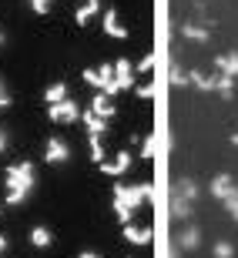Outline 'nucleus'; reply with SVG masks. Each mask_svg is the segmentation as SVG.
Wrapping results in <instances>:
<instances>
[{
  "mask_svg": "<svg viewBox=\"0 0 238 258\" xmlns=\"http://www.w3.org/2000/svg\"><path fill=\"white\" fill-rule=\"evenodd\" d=\"M91 158H94L97 164L104 161V144H101V138H91Z\"/></svg>",
  "mask_w": 238,
  "mask_h": 258,
  "instance_id": "obj_23",
  "label": "nucleus"
},
{
  "mask_svg": "<svg viewBox=\"0 0 238 258\" xmlns=\"http://www.w3.org/2000/svg\"><path fill=\"white\" fill-rule=\"evenodd\" d=\"M235 255V248H231L228 241H218V245H215V258H231Z\"/></svg>",
  "mask_w": 238,
  "mask_h": 258,
  "instance_id": "obj_26",
  "label": "nucleus"
},
{
  "mask_svg": "<svg viewBox=\"0 0 238 258\" xmlns=\"http://www.w3.org/2000/svg\"><path fill=\"white\" fill-rule=\"evenodd\" d=\"M218 74L238 77V54H235V50H228V54H221V57H218Z\"/></svg>",
  "mask_w": 238,
  "mask_h": 258,
  "instance_id": "obj_14",
  "label": "nucleus"
},
{
  "mask_svg": "<svg viewBox=\"0 0 238 258\" xmlns=\"http://www.w3.org/2000/svg\"><path fill=\"white\" fill-rule=\"evenodd\" d=\"M124 238L131 241V245H148L154 238L151 228H138V225H124Z\"/></svg>",
  "mask_w": 238,
  "mask_h": 258,
  "instance_id": "obj_10",
  "label": "nucleus"
},
{
  "mask_svg": "<svg viewBox=\"0 0 238 258\" xmlns=\"http://www.w3.org/2000/svg\"><path fill=\"white\" fill-rule=\"evenodd\" d=\"M81 258H97V255H94V251H81Z\"/></svg>",
  "mask_w": 238,
  "mask_h": 258,
  "instance_id": "obj_34",
  "label": "nucleus"
},
{
  "mask_svg": "<svg viewBox=\"0 0 238 258\" xmlns=\"http://www.w3.org/2000/svg\"><path fill=\"white\" fill-rule=\"evenodd\" d=\"M138 97L151 101V97H154V84H138Z\"/></svg>",
  "mask_w": 238,
  "mask_h": 258,
  "instance_id": "obj_29",
  "label": "nucleus"
},
{
  "mask_svg": "<svg viewBox=\"0 0 238 258\" xmlns=\"http://www.w3.org/2000/svg\"><path fill=\"white\" fill-rule=\"evenodd\" d=\"M201 245V231L195 228V225H191V228H185L178 235V248H185V251H195Z\"/></svg>",
  "mask_w": 238,
  "mask_h": 258,
  "instance_id": "obj_11",
  "label": "nucleus"
},
{
  "mask_svg": "<svg viewBox=\"0 0 238 258\" xmlns=\"http://www.w3.org/2000/svg\"><path fill=\"white\" fill-rule=\"evenodd\" d=\"M84 81L91 87H97L101 94H107V97H114L117 91H114V64H101L94 71V67H87L84 71Z\"/></svg>",
  "mask_w": 238,
  "mask_h": 258,
  "instance_id": "obj_3",
  "label": "nucleus"
},
{
  "mask_svg": "<svg viewBox=\"0 0 238 258\" xmlns=\"http://www.w3.org/2000/svg\"><path fill=\"white\" fill-rule=\"evenodd\" d=\"M174 195H181V198H195V195H198V184H195V181H191V178H181V181L178 184H174Z\"/></svg>",
  "mask_w": 238,
  "mask_h": 258,
  "instance_id": "obj_21",
  "label": "nucleus"
},
{
  "mask_svg": "<svg viewBox=\"0 0 238 258\" xmlns=\"http://www.w3.org/2000/svg\"><path fill=\"white\" fill-rule=\"evenodd\" d=\"M50 241H54V235H50V228H44V225H37V228L30 231V245H37V248H47Z\"/></svg>",
  "mask_w": 238,
  "mask_h": 258,
  "instance_id": "obj_17",
  "label": "nucleus"
},
{
  "mask_svg": "<svg viewBox=\"0 0 238 258\" xmlns=\"http://www.w3.org/2000/svg\"><path fill=\"white\" fill-rule=\"evenodd\" d=\"M97 10H101V0H87L84 7H81V10H77V14H74V20H77V24H87V20L94 17Z\"/></svg>",
  "mask_w": 238,
  "mask_h": 258,
  "instance_id": "obj_18",
  "label": "nucleus"
},
{
  "mask_svg": "<svg viewBox=\"0 0 238 258\" xmlns=\"http://www.w3.org/2000/svg\"><path fill=\"white\" fill-rule=\"evenodd\" d=\"M171 215H174L178 221H188V218H191V201L181 198V195H174V198H171Z\"/></svg>",
  "mask_w": 238,
  "mask_h": 258,
  "instance_id": "obj_15",
  "label": "nucleus"
},
{
  "mask_svg": "<svg viewBox=\"0 0 238 258\" xmlns=\"http://www.w3.org/2000/svg\"><path fill=\"white\" fill-rule=\"evenodd\" d=\"M44 161H47V164H64V161H71V148H67L61 138H47V148H44Z\"/></svg>",
  "mask_w": 238,
  "mask_h": 258,
  "instance_id": "obj_5",
  "label": "nucleus"
},
{
  "mask_svg": "<svg viewBox=\"0 0 238 258\" xmlns=\"http://www.w3.org/2000/svg\"><path fill=\"white\" fill-rule=\"evenodd\" d=\"M188 77H191V84L201 87V91H215V77L201 74V71H188Z\"/></svg>",
  "mask_w": 238,
  "mask_h": 258,
  "instance_id": "obj_20",
  "label": "nucleus"
},
{
  "mask_svg": "<svg viewBox=\"0 0 238 258\" xmlns=\"http://www.w3.org/2000/svg\"><path fill=\"white\" fill-rule=\"evenodd\" d=\"M171 84H191L188 71H181V67H171Z\"/></svg>",
  "mask_w": 238,
  "mask_h": 258,
  "instance_id": "obj_25",
  "label": "nucleus"
},
{
  "mask_svg": "<svg viewBox=\"0 0 238 258\" xmlns=\"http://www.w3.org/2000/svg\"><path fill=\"white\" fill-rule=\"evenodd\" d=\"M151 198V184H114V211L124 225H131V215L141 208V201Z\"/></svg>",
  "mask_w": 238,
  "mask_h": 258,
  "instance_id": "obj_1",
  "label": "nucleus"
},
{
  "mask_svg": "<svg viewBox=\"0 0 238 258\" xmlns=\"http://www.w3.org/2000/svg\"><path fill=\"white\" fill-rule=\"evenodd\" d=\"M225 208H228V215L238 221V195H231V198H225Z\"/></svg>",
  "mask_w": 238,
  "mask_h": 258,
  "instance_id": "obj_28",
  "label": "nucleus"
},
{
  "mask_svg": "<svg viewBox=\"0 0 238 258\" xmlns=\"http://www.w3.org/2000/svg\"><path fill=\"white\" fill-rule=\"evenodd\" d=\"M231 81H235V77H225V74L215 77V91H218L225 101H231V97H235V87H231Z\"/></svg>",
  "mask_w": 238,
  "mask_h": 258,
  "instance_id": "obj_19",
  "label": "nucleus"
},
{
  "mask_svg": "<svg viewBox=\"0 0 238 258\" xmlns=\"http://www.w3.org/2000/svg\"><path fill=\"white\" fill-rule=\"evenodd\" d=\"M154 64H158V57H154V54H144V57H141V64H138V71H141V74H151V71H154Z\"/></svg>",
  "mask_w": 238,
  "mask_h": 258,
  "instance_id": "obj_24",
  "label": "nucleus"
},
{
  "mask_svg": "<svg viewBox=\"0 0 238 258\" xmlns=\"http://www.w3.org/2000/svg\"><path fill=\"white\" fill-rule=\"evenodd\" d=\"M10 104V97H7V91H4V84H0V107H7Z\"/></svg>",
  "mask_w": 238,
  "mask_h": 258,
  "instance_id": "obj_32",
  "label": "nucleus"
},
{
  "mask_svg": "<svg viewBox=\"0 0 238 258\" xmlns=\"http://www.w3.org/2000/svg\"><path fill=\"white\" fill-rule=\"evenodd\" d=\"M84 124H87V134H91V138H104V134H107V121H104V117H97L94 111H87V114H84Z\"/></svg>",
  "mask_w": 238,
  "mask_h": 258,
  "instance_id": "obj_12",
  "label": "nucleus"
},
{
  "mask_svg": "<svg viewBox=\"0 0 238 258\" xmlns=\"http://www.w3.org/2000/svg\"><path fill=\"white\" fill-rule=\"evenodd\" d=\"M154 154V138H148V141L141 144V158H151Z\"/></svg>",
  "mask_w": 238,
  "mask_h": 258,
  "instance_id": "obj_30",
  "label": "nucleus"
},
{
  "mask_svg": "<svg viewBox=\"0 0 238 258\" xmlns=\"http://www.w3.org/2000/svg\"><path fill=\"white\" fill-rule=\"evenodd\" d=\"M211 195L215 198H231V195H238V188H235V181H231V174H215V181H211Z\"/></svg>",
  "mask_w": 238,
  "mask_h": 258,
  "instance_id": "obj_7",
  "label": "nucleus"
},
{
  "mask_svg": "<svg viewBox=\"0 0 238 258\" xmlns=\"http://www.w3.org/2000/svg\"><path fill=\"white\" fill-rule=\"evenodd\" d=\"M44 101H47V104H57V101H67V84H64V81H57V84H50L47 91H44Z\"/></svg>",
  "mask_w": 238,
  "mask_h": 258,
  "instance_id": "obj_16",
  "label": "nucleus"
},
{
  "mask_svg": "<svg viewBox=\"0 0 238 258\" xmlns=\"http://www.w3.org/2000/svg\"><path fill=\"white\" fill-rule=\"evenodd\" d=\"M91 111H94L97 117H104V121H111V117H114V104H111V97H107V94H94Z\"/></svg>",
  "mask_w": 238,
  "mask_h": 258,
  "instance_id": "obj_13",
  "label": "nucleus"
},
{
  "mask_svg": "<svg viewBox=\"0 0 238 258\" xmlns=\"http://www.w3.org/2000/svg\"><path fill=\"white\" fill-rule=\"evenodd\" d=\"M77 117H81V111H77V104L67 97V101H57V104H50V121H57V124H74Z\"/></svg>",
  "mask_w": 238,
  "mask_h": 258,
  "instance_id": "obj_4",
  "label": "nucleus"
},
{
  "mask_svg": "<svg viewBox=\"0 0 238 258\" xmlns=\"http://www.w3.org/2000/svg\"><path fill=\"white\" fill-rule=\"evenodd\" d=\"M128 87H134V67L121 57L114 64V91H128Z\"/></svg>",
  "mask_w": 238,
  "mask_h": 258,
  "instance_id": "obj_6",
  "label": "nucleus"
},
{
  "mask_svg": "<svg viewBox=\"0 0 238 258\" xmlns=\"http://www.w3.org/2000/svg\"><path fill=\"white\" fill-rule=\"evenodd\" d=\"M128 168H131V154H128V151L114 154V161H101V171H104V174H124Z\"/></svg>",
  "mask_w": 238,
  "mask_h": 258,
  "instance_id": "obj_9",
  "label": "nucleus"
},
{
  "mask_svg": "<svg viewBox=\"0 0 238 258\" xmlns=\"http://www.w3.org/2000/svg\"><path fill=\"white\" fill-rule=\"evenodd\" d=\"M181 34H185L188 40H201V44L208 40V30H205V27H195V24H185V27H181Z\"/></svg>",
  "mask_w": 238,
  "mask_h": 258,
  "instance_id": "obj_22",
  "label": "nucleus"
},
{
  "mask_svg": "<svg viewBox=\"0 0 238 258\" xmlns=\"http://www.w3.org/2000/svg\"><path fill=\"white\" fill-rule=\"evenodd\" d=\"M7 151V131H4V127H0V154Z\"/></svg>",
  "mask_w": 238,
  "mask_h": 258,
  "instance_id": "obj_31",
  "label": "nucleus"
},
{
  "mask_svg": "<svg viewBox=\"0 0 238 258\" xmlns=\"http://www.w3.org/2000/svg\"><path fill=\"white\" fill-rule=\"evenodd\" d=\"M7 251V235H0V255Z\"/></svg>",
  "mask_w": 238,
  "mask_h": 258,
  "instance_id": "obj_33",
  "label": "nucleus"
},
{
  "mask_svg": "<svg viewBox=\"0 0 238 258\" xmlns=\"http://www.w3.org/2000/svg\"><path fill=\"white\" fill-rule=\"evenodd\" d=\"M104 34H107V37H117V40L128 37V27L121 24L117 10H104Z\"/></svg>",
  "mask_w": 238,
  "mask_h": 258,
  "instance_id": "obj_8",
  "label": "nucleus"
},
{
  "mask_svg": "<svg viewBox=\"0 0 238 258\" xmlns=\"http://www.w3.org/2000/svg\"><path fill=\"white\" fill-rule=\"evenodd\" d=\"M34 188V164L20 161L7 168V205H20Z\"/></svg>",
  "mask_w": 238,
  "mask_h": 258,
  "instance_id": "obj_2",
  "label": "nucleus"
},
{
  "mask_svg": "<svg viewBox=\"0 0 238 258\" xmlns=\"http://www.w3.org/2000/svg\"><path fill=\"white\" fill-rule=\"evenodd\" d=\"M30 10H34V14H47L50 0H30Z\"/></svg>",
  "mask_w": 238,
  "mask_h": 258,
  "instance_id": "obj_27",
  "label": "nucleus"
},
{
  "mask_svg": "<svg viewBox=\"0 0 238 258\" xmlns=\"http://www.w3.org/2000/svg\"><path fill=\"white\" fill-rule=\"evenodd\" d=\"M231 144H235V148H238V134H231Z\"/></svg>",
  "mask_w": 238,
  "mask_h": 258,
  "instance_id": "obj_35",
  "label": "nucleus"
},
{
  "mask_svg": "<svg viewBox=\"0 0 238 258\" xmlns=\"http://www.w3.org/2000/svg\"><path fill=\"white\" fill-rule=\"evenodd\" d=\"M0 44H4V30H0Z\"/></svg>",
  "mask_w": 238,
  "mask_h": 258,
  "instance_id": "obj_36",
  "label": "nucleus"
}]
</instances>
